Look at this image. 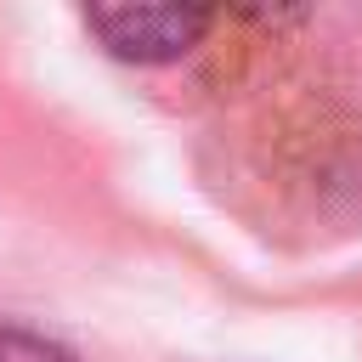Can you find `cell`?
<instances>
[{"mask_svg": "<svg viewBox=\"0 0 362 362\" xmlns=\"http://www.w3.org/2000/svg\"><path fill=\"white\" fill-rule=\"evenodd\" d=\"M85 23L124 62H170L198 45V34L209 28V11H198V6H96V11H85Z\"/></svg>", "mask_w": 362, "mask_h": 362, "instance_id": "obj_1", "label": "cell"}, {"mask_svg": "<svg viewBox=\"0 0 362 362\" xmlns=\"http://www.w3.org/2000/svg\"><path fill=\"white\" fill-rule=\"evenodd\" d=\"M0 362H74L57 339L28 334V328H0Z\"/></svg>", "mask_w": 362, "mask_h": 362, "instance_id": "obj_2", "label": "cell"}]
</instances>
